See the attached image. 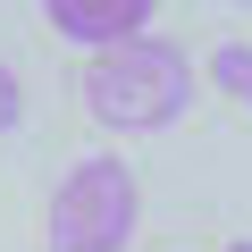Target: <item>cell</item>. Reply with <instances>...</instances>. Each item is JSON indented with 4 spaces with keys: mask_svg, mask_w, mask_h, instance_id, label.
I'll use <instances>...</instances> for the list:
<instances>
[{
    "mask_svg": "<svg viewBox=\"0 0 252 252\" xmlns=\"http://www.w3.org/2000/svg\"><path fill=\"white\" fill-rule=\"evenodd\" d=\"M193 101V67L177 42L143 34V42H126V51H101L84 67V109L101 126H118V135H152V126H177Z\"/></svg>",
    "mask_w": 252,
    "mask_h": 252,
    "instance_id": "6da1fadb",
    "label": "cell"
},
{
    "mask_svg": "<svg viewBox=\"0 0 252 252\" xmlns=\"http://www.w3.org/2000/svg\"><path fill=\"white\" fill-rule=\"evenodd\" d=\"M51 252H126L143 227V185L118 152H84L59 185H51Z\"/></svg>",
    "mask_w": 252,
    "mask_h": 252,
    "instance_id": "7a4b0ae2",
    "label": "cell"
},
{
    "mask_svg": "<svg viewBox=\"0 0 252 252\" xmlns=\"http://www.w3.org/2000/svg\"><path fill=\"white\" fill-rule=\"evenodd\" d=\"M42 26H51L59 42H84V51L101 59V51L143 42V26H152V0H42Z\"/></svg>",
    "mask_w": 252,
    "mask_h": 252,
    "instance_id": "3957f363",
    "label": "cell"
},
{
    "mask_svg": "<svg viewBox=\"0 0 252 252\" xmlns=\"http://www.w3.org/2000/svg\"><path fill=\"white\" fill-rule=\"evenodd\" d=\"M210 76H219V93H227L235 109H252V42H219Z\"/></svg>",
    "mask_w": 252,
    "mask_h": 252,
    "instance_id": "277c9868",
    "label": "cell"
},
{
    "mask_svg": "<svg viewBox=\"0 0 252 252\" xmlns=\"http://www.w3.org/2000/svg\"><path fill=\"white\" fill-rule=\"evenodd\" d=\"M17 126H26V76L0 59V135H17Z\"/></svg>",
    "mask_w": 252,
    "mask_h": 252,
    "instance_id": "5b68a950",
    "label": "cell"
},
{
    "mask_svg": "<svg viewBox=\"0 0 252 252\" xmlns=\"http://www.w3.org/2000/svg\"><path fill=\"white\" fill-rule=\"evenodd\" d=\"M227 252H252V235H235V244H227Z\"/></svg>",
    "mask_w": 252,
    "mask_h": 252,
    "instance_id": "8992f818",
    "label": "cell"
}]
</instances>
